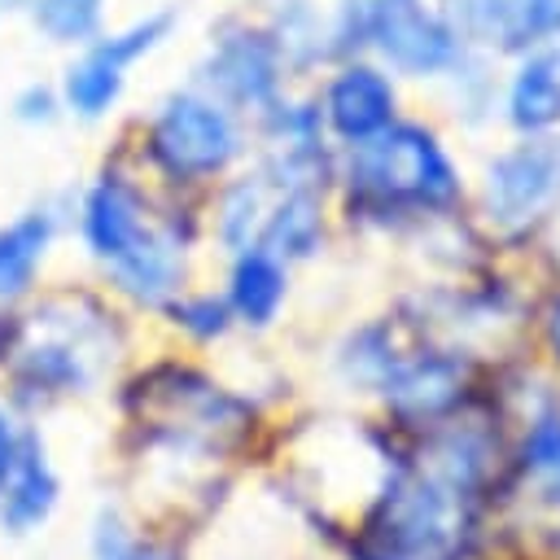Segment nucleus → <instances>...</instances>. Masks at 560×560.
<instances>
[{"mask_svg": "<svg viewBox=\"0 0 560 560\" xmlns=\"http://www.w3.org/2000/svg\"><path fill=\"white\" fill-rule=\"evenodd\" d=\"M74 228L122 298L166 306L184 289V249L192 245L197 219L179 206H153L127 166L109 162L88 179L74 206Z\"/></svg>", "mask_w": 560, "mask_h": 560, "instance_id": "1", "label": "nucleus"}, {"mask_svg": "<svg viewBox=\"0 0 560 560\" xmlns=\"http://www.w3.org/2000/svg\"><path fill=\"white\" fill-rule=\"evenodd\" d=\"M319 105V122L354 144V140H368L376 131L389 127L394 118V88L381 70L363 66V61H346L328 83H324V96L315 101Z\"/></svg>", "mask_w": 560, "mask_h": 560, "instance_id": "8", "label": "nucleus"}, {"mask_svg": "<svg viewBox=\"0 0 560 560\" xmlns=\"http://www.w3.org/2000/svg\"><path fill=\"white\" fill-rule=\"evenodd\" d=\"M245 153L241 114L210 96L201 83L166 92L140 122L136 162L149 166L166 188L188 192L223 179Z\"/></svg>", "mask_w": 560, "mask_h": 560, "instance_id": "2", "label": "nucleus"}, {"mask_svg": "<svg viewBox=\"0 0 560 560\" xmlns=\"http://www.w3.org/2000/svg\"><path fill=\"white\" fill-rule=\"evenodd\" d=\"M547 341H551V350L560 354V298H556L551 311H547Z\"/></svg>", "mask_w": 560, "mask_h": 560, "instance_id": "22", "label": "nucleus"}, {"mask_svg": "<svg viewBox=\"0 0 560 560\" xmlns=\"http://www.w3.org/2000/svg\"><path fill=\"white\" fill-rule=\"evenodd\" d=\"M284 302V262L262 249V245H249V249H236L232 258V276H228V306L236 319L262 328L276 319Z\"/></svg>", "mask_w": 560, "mask_h": 560, "instance_id": "11", "label": "nucleus"}, {"mask_svg": "<svg viewBox=\"0 0 560 560\" xmlns=\"http://www.w3.org/2000/svg\"><path fill=\"white\" fill-rule=\"evenodd\" d=\"M96 560H171V556L158 551V547H144V542L127 538L118 525H105L96 534Z\"/></svg>", "mask_w": 560, "mask_h": 560, "instance_id": "20", "label": "nucleus"}, {"mask_svg": "<svg viewBox=\"0 0 560 560\" xmlns=\"http://www.w3.org/2000/svg\"><path fill=\"white\" fill-rule=\"evenodd\" d=\"M175 31H179V13L171 4H158L127 22H109L96 39L66 52L61 70L52 74L66 118L105 122L122 105L131 88V70L149 61L153 52H162L175 39Z\"/></svg>", "mask_w": 560, "mask_h": 560, "instance_id": "3", "label": "nucleus"}, {"mask_svg": "<svg viewBox=\"0 0 560 560\" xmlns=\"http://www.w3.org/2000/svg\"><path fill=\"white\" fill-rule=\"evenodd\" d=\"M350 201L363 210L389 206H451L459 192L455 166L424 127H385L350 144L346 158Z\"/></svg>", "mask_w": 560, "mask_h": 560, "instance_id": "4", "label": "nucleus"}, {"mask_svg": "<svg viewBox=\"0 0 560 560\" xmlns=\"http://www.w3.org/2000/svg\"><path fill=\"white\" fill-rule=\"evenodd\" d=\"M464 486L442 472L389 481L385 499L368 521V538L359 542V560H451L464 538Z\"/></svg>", "mask_w": 560, "mask_h": 560, "instance_id": "5", "label": "nucleus"}, {"mask_svg": "<svg viewBox=\"0 0 560 560\" xmlns=\"http://www.w3.org/2000/svg\"><path fill=\"white\" fill-rule=\"evenodd\" d=\"M385 389L407 416H438L459 398V368L451 359H416L385 372Z\"/></svg>", "mask_w": 560, "mask_h": 560, "instance_id": "15", "label": "nucleus"}, {"mask_svg": "<svg viewBox=\"0 0 560 560\" xmlns=\"http://www.w3.org/2000/svg\"><path fill=\"white\" fill-rule=\"evenodd\" d=\"M192 83H201L228 109L254 118L271 101L284 96L289 61H284V52H280V44H276V35L262 18L228 13L210 26Z\"/></svg>", "mask_w": 560, "mask_h": 560, "instance_id": "6", "label": "nucleus"}, {"mask_svg": "<svg viewBox=\"0 0 560 560\" xmlns=\"http://www.w3.org/2000/svg\"><path fill=\"white\" fill-rule=\"evenodd\" d=\"M525 468L560 499V416H542L525 438Z\"/></svg>", "mask_w": 560, "mask_h": 560, "instance_id": "19", "label": "nucleus"}, {"mask_svg": "<svg viewBox=\"0 0 560 560\" xmlns=\"http://www.w3.org/2000/svg\"><path fill=\"white\" fill-rule=\"evenodd\" d=\"M13 455H18V442H13V433H9V420L0 416V486H4V477H9V468H13Z\"/></svg>", "mask_w": 560, "mask_h": 560, "instance_id": "21", "label": "nucleus"}, {"mask_svg": "<svg viewBox=\"0 0 560 560\" xmlns=\"http://www.w3.org/2000/svg\"><path fill=\"white\" fill-rule=\"evenodd\" d=\"M324 219H319V188H284L276 192L267 223L258 232V245L271 249L280 262L289 258H311L319 249Z\"/></svg>", "mask_w": 560, "mask_h": 560, "instance_id": "12", "label": "nucleus"}, {"mask_svg": "<svg viewBox=\"0 0 560 560\" xmlns=\"http://www.w3.org/2000/svg\"><path fill=\"white\" fill-rule=\"evenodd\" d=\"M57 232H61V210L52 201H35L0 223V306L22 302L39 289Z\"/></svg>", "mask_w": 560, "mask_h": 560, "instance_id": "9", "label": "nucleus"}, {"mask_svg": "<svg viewBox=\"0 0 560 560\" xmlns=\"http://www.w3.org/2000/svg\"><path fill=\"white\" fill-rule=\"evenodd\" d=\"M521 4L525 0H446V13L468 39H486V44L512 48V35H516V22H521Z\"/></svg>", "mask_w": 560, "mask_h": 560, "instance_id": "16", "label": "nucleus"}, {"mask_svg": "<svg viewBox=\"0 0 560 560\" xmlns=\"http://www.w3.org/2000/svg\"><path fill=\"white\" fill-rule=\"evenodd\" d=\"M22 9H26V0H0V26L13 22V18H22Z\"/></svg>", "mask_w": 560, "mask_h": 560, "instance_id": "23", "label": "nucleus"}, {"mask_svg": "<svg viewBox=\"0 0 560 560\" xmlns=\"http://www.w3.org/2000/svg\"><path fill=\"white\" fill-rule=\"evenodd\" d=\"M162 311H166L184 332H192V337H201V341L223 337L228 324H232L228 298H214V293H184V289H179Z\"/></svg>", "mask_w": 560, "mask_h": 560, "instance_id": "17", "label": "nucleus"}, {"mask_svg": "<svg viewBox=\"0 0 560 560\" xmlns=\"http://www.w3.org/2000/svg\"><path fill=\"white\" fill-rule=\"evenodd\" d=\"M556 197H560V140H525L499 153L486 171V206L508 228L538 219Z\"/></svg>", "mask_w": 560, "mask_h": 560, "instance_id": "7", "label": "nucleus"}, {"mask_svg": "<svg viewBox=\"0 0 560 560\" xmlns=\"http://www.w3.org/2000/svg\"><path fill=\"white\" fill-rule=\"evenodd\" d=\"M109 9L114 0H26L22 22L44 48L74 52L109 26Z\"/></svg>", "mask_w": 560, "mask_h": 560, "instance_id": "13", "label": "nucleus"}, {"mask_svg": "<svg viewBox=\"0 0 560 560\" xmlns=\"http://www.w3.org/2000/svg\"><path fill=\"white\" fill-rule=\"evenodd\" d=\"M4 503H0V521H9L13 529H31L48 516V508L57 503V481L44 464V451L35 442H22L13 455V468L0 486Z\"/></svg>", "mask_w": 560, "mask_h": 560, "instance_id": "14", "label": "nucleus"}, {"mask_svg": "<svg viewBox=\"0 0 560 560\" xmlns=\"http://www.w3.org/2000/svg\"><path fill=\"white\" fill-rule=\"evenodd\" d=\"M508 114L521 131H547L560 122V35L534 44V52L521 61L508 92Z\"/></svg>", "mask_w": 560, "mask_h": 560, "instance_id": "10", "label": "nucleus"}, {"mask_svg": "<svg viewBox=\"0 0 560 560\" xmlns=\"http://www.w3.org/2000/svg\"><path fill=\"white\" fill-rule=\"evenodd\" d=\"M9 118L26 131H44L52 127L57 118H66L61 109V92H57V79H26L9 92Z\"/></svg>", "mask_w": 560, "mask_h": 560, "instance_id": "18", "label": "nucleus"}]
</instances>
